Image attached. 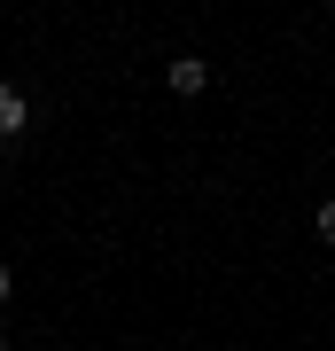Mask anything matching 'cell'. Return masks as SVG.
Returning <instances> with one entry per match:
<instances>
[{
  "label": "cell",
  "instance_id": "obj_3",
  "mask_svg": "<svg viewBox=\"0 0 335 351\" xmlns=\"http://www.w3.org/2000/svg\"><path fill=\"white\" fill-rule=\"evenodd\" d=\"M312 226H320V242H335V195L320 203V211H312Z\"/></svg>",
  "mask_w": 335,
  "mask_h": 351
},
{
  "label": "cell",
  "instance_id": "obj_4",
  "mask_svg": "<svg viewBox=\"0 0 335 351\" xmlns=\"http://www.w3.org/2000/svg\"><path fill=\"white\" fill-rule=\"evenodd\" d=\"M8 289H16V274H8V265H0V304H8Z\"/></svg>",
  "mask_w": 335,
  "mask_h": 351
},
{
  "label": "cell",
  "instance_id": "obj_5",
  "mask_svg": "<svg viewBox=\"0 0 335 351\" xmlns=\"http://www.w3.org/2000/svg\"><path fill=\"white\" fill-rule=\"evenodd\" d=\"M0 351H8V336H0Z\"/></svg>",
  "mask_w": 335,
  "mask_h": 351
},
{
  "label": "cell",
  "instance_id": "obj_1",
  "mask_svg": "<svg viewBox=\"0 0 335 351\" xmlns=\"http://www.w3.org/2000/svg\"><path fill=\"white\" fill-rule=\"evenodd\" d=\"M164 78H172V94H203V86H211V63H203V55H172Z\"/></svg>",
  "mask_w": 335,
  "mask_h": 351
},
{
  "label": "cell",
  "instance_id": "obj_2",
  "mask_svg": "<svg viewBox=\"0 0 335 351\" xmlns=\"http://www.w3.org/2000/svg\"><path fill=\"white\" fill-rule=\"evenodd\" d=\"M24 117H32L24 86H8V78H0V141H8V133H24Z\"/></svg>",
  "mask_w": 335,
  "mask_h": 351
}]
</instances>
